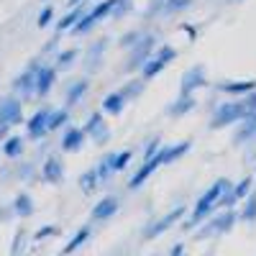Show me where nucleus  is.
<instances>
[{
	"label": "nucleus",
	"instance_id": "18",
	"mask_svg": "<svg viewBox=\"0 0 256 256\" xmlns=\"http://www.w3.org/2000/svg\"><path fill=\"white\" fill-rule=\"evenodd\" d=\"M195 105H198V100L192 98V95L180 92V95H177V100L166 108V113L172 116V118H177V116H184V113H190V110H195Z\"/></svg>",
	"mask_w": 256,
	"mask_h": 256
},
{
	"label": "nucleus",
	"instance_id": "23",
	"mask_svg": "<svg viewBox=\"0 0 256 256\" xmlns=\"http://www.w3.org/2000/svg\"><path fill=\"white\" fill-rule=\"evenodd\" d=\"M190 141H180L177 146H166V148H159V154H162V162L164 164H169V162H174V159H180L182 154H187L190 152Z\"/></svg>",
	"mask_w": 256,
	"mask_h": 256
},
{
	"label": "nucleus",
	"instance_id": "16",
	"mask_svg": "<svg viewBox=\"0 0 256 256\" xmlns=\"http://www.w3.org/2000/svg\"><path fill=\"white\" fill-rule=\"evenodd\" d=\"M54 80H56V70L54 67H38V72H36V95L46 98Z\"/></svg>",
	"mask_w": 256,
	"mask_h": 256
},
{
	"label": "nucleus",
	"instance_id": "12",
	"mask_svg": "<svg viewBox=\"0 0 256 256\" xmlns=\"http://www.w3.org/2000/svg\"><path fill=\"white\" fill-rule=\"evenodd\" d=\"M49 108H44V110H38V113H34L31 118H28V123H26V128H28V136L31 138H44L46 134H49Z\"/></svg>",
	"mask_w": 256,
	"mask_h": 256
},
{
	"label": "nucleus",
	"instance_id": "1",
	"mask_svg": "<svg viewBox=\"0 0 256 256\" xmlns=\"http://www.w3.org/2000/svg\"><path fill=\"white\" fill-rule=\"evenodd\" d=\"M230 190V180L228 177H220L210 184V190L205 192V195H200V200L195 202V210H192V218L184 223V228H195L198 223H202L208 216H212V212L218 210V202L220 198L226 195V192Z\"/></svg>",
	"mask_w": 256,
	"mask_h": 256
},
{
	"label": "nucleus",
	"instance_id": "6",
	"mask_svg": "<svg viewBox=\"0 0 256 256\" xmlns=\"http://www.w3.org/2000/svg\"><path fill=\"white\" fill-rule=\"evenodd\" d=\"M82 128H84V136H90L98 146H105V144L110 141V128L105 126L102 113H92V116L88 118V123H84Z\"/></svg>",
	"mask_w": 256,
	"mask_h": 256
},
{
	"label": "nucleus",
	"instance_id": "28",
	"mask_svg": "<svg viewBox=\"0 0 256 256\" xmlns=\"http://www.w3.org/2000/svg\"><path fill=\"white\" fill-rule=\"evenodd\" d=\"M238 216H241V220H246V223H254V220H256V192H248V195H246L244 210L238 212Z\"/></svg>",
	"mask_w": 256,
	"mask_h": 256
},
{
	"label": "nucleus",
	"instance_id": "20",
	"mask_svg": "<svg viewBox=\"0 0 256 256\" xmlns=\"http://www.w3.org/2000/svg\"><path fill=\"white\" fill-rule=\"evenodd\" d=\"M62 177H64V166H62V162H59L56 156H49V159L44 162V180L52 182V184H59Z\"/></svg>",
	"mask_w": 256,
	"mask_h": 256
},
{
	"label": "nucleus",
	"instance_id": "4",
	"mask_svg": "<svg viewBox=\"0 0 256 256\" xmlns=\"http://www.w3.org/2000/svg\"><path fill=\"white\" fill-rule=\"evenodd\" d=\"M238 218V212L233 210V208H226L223 212H218L216 218H212L208 226H202L198 230V238H210V236H223V233H228L233 228V223H236Z\"/></svg>",
	"mask_w": 256,
	"mask_h": 256
},
{
	"label": "nucleus",
	"instance_id": "2",
	"mask_svg": "<svg viewBox=\"0 0 256 256\" xmlns=\"http://www.w3.org/2000/svg\"><path fill=\"white\" fill-rule=\"evenodd\" d=\"M248 116L244 100H236V102H223L218 105V110L212 113V120H210V128H226L230 123H238Z\"/></svg>",
	"mask_w": 256,
	"mask_h": 256
},
{
	"label": "nucleus",
	"instance_id": "29",
	"mask_svg": "<svg viewBox=\"0 0 256 256\" xmlns=\"http://www.w3.org/2000/svg\"><path fill=\"white\" fill-rule=\"evenodd\" d=\"M131 156H134V152H118V154H108V159H110V169H113V174L116 172H123L126 169V164L131 162Z\"/></svg>",
	"mask_w": 256,
	"mask_h": 256
},
{
	"label": "nucleus",
	"instance_id": "40",
	"mask_svg": "<svg viewBox=\"0 0 256 256\" xmlns=\"http://www.w3.org/2000/svg\"><path fill=\"white\" fill-rule=\"evenodd\" d=\"M74 59H77V49H67V52H62V54H59L56 64H59V67H67V64H72Z\"/></svg>",
	"mask_w": 256,
	"mask_h": 256
},
{
	"label": "nucleus",
	"instance_id": "27",
	"mask_svg": "<svg viewBox=\"0 0 256 256\" xmlns=\"http://www.w3.org/2000/svg\"><path fill=\"white\" fill-rule=\"evenodd\" d=\"M13 210H16V216H20V218L34 216V202H31V198H28V195H18V198L13 200Z\"/></svg>",
	"mask_w": 256,
	"mask_h": 256
},
{
	"label": "nucleus",
	"instance_id": "37",
	"mask_svg": "<svg viewBox=\"0 0 256 256\" xmlns=\"http://www.w3.org/2000/svg\"><path fill=\"white\" fill-rule=\"evenodd\" d=\"M156 59H162L164 64H169L172 59H177V49L174 46H162V49H156V54H154Z\"/></svg>",
	"mask_w": 256,
	"mask_h": 256
},
{
	"label": "nucleus",
	"instance_id": "30",
	"mask_svg": "<svg viewBox=\"0 0 256 256\" xmlns=\"http://www.w3.org/2000/svg\"><path fill=\"white\" fill-rule=\"evenodd\" d=\"M20 152H24V138H20V136L6 138V144H3V154H6V156L16 159V156H20Z\"/></svg>",
	"mask_w": 256,
	"mask_h": 256
},
{
	"label": "nucleus",
	"instance_id": "42",
	"mask_svg": "<svg viewBox=\"0 0 256 256\" xmlns=\"http://www.w3.org/2000/svg\"><path fill=\"white\" fill-rule=\"evenodd\" d=\"M59 233V228L56 226H44L38 233H36V241H44V238H52V236H56Z\"/></svg>",
	"mask_w": 256,
	"mask_h": 256
},
{
	"label": "nucleus",
	"instance_id": "32",
	"mask_svg": "<svg viewBox=\"0 0 256 256\" xmlns=\"http://www.w3.org/2000/svg\"><path fill=\"white\" fill-rule=\"evenodd\" d=\"M67 120H70L67 110H52L49 113V131H59L62 126H67Z\"/></svg>",
	"mask_w": 256,
	"mask_h": 256
},
{
	"label": "nucleus",
	"instance_id": "34",
	"mask_svg": "<svg viewBox=\"0 0 256 256\" xmlns=\"http://www.w3.org/2000/svg\"><path fill=\"white\" fill-rule=\"evenodd\" d=\"M95 172H98V177H100V184H102V182H108V180H110V174H113V169H110V159H108V156H102V159H100V164L95 166Z\"/></svg>",
	"mask_w": 256,
	"mask_h": 256
},
{
	"label": "nucleus",
	"instance_id": "43",
	"mask_svg": "<svg viewBox=\"0 0 256 256\" xmlns=\"http://www.w3.org/2000/svg\"><path fill=\"white\" fill-rule=\"evenodd\" d=\"M244 105H246V110H256V92H246L244 95Z\"/></svg>",
	"mask_w": 256,
	"mask_h": 256
},
{
	"label": "nucleus",
	"instance_id": "5",
	"mask_svg": "<svg viewBox=\"0 0 256 256\" xmlns=\"http://www.w3.org/2000/svg\"><path fill=\"white\" fill-rule=\"evenodd\" d=\"M113 6H116V0H102V3H98L95 8H90L88 13H84L77 24H74V34H88V31H92L100 20L105 18V16H110V10H113Z\"/></svg>",
	"mask_w": 256,
	"mask_h": 256
},
{
	"label": "nucleus",
	"instance_id": "41",
	"mask_svg": "<svg viewBox=\"0 0 256 256\" xmlns=\"http://www.w3.org/2000/svg\"><path fill=\"white\" fill-rule=\"evenodd\" d=\"M141 36H144L141 31H131V34H126V36L120 38V46H123V49H131V46L136 44V41H138Z\"/></svg>",
	"mask_w": 256,
	"mask_h": 256
},
{
	"label": "nucleus",
	"instance_id": "46",
	"mask_svg": "<svg viewBox=\"0 0 256 256\" xmlns=\"http://www.w3.org/2000/svg\"><path fill=\"white\" fill-rule=\"evenodd\" d=\"M67 3H70V6H77V3H82V0H67Z\"/></svg>",
	"mask_w": 256,
	"mask_h": 256
},
{
	"label": "nucleus",
	"instance_id": "26",
	"mask_svg": "<svg viewBox=\"0 0 256 256\" xmlns=\"http://www.w3.org/2000/svg\"><path fill=\"white\" fill-rule=\"evenodd\" d=\"M92 236V228L90 226H84V228H80L77 233H74V236H72V241L67 244V246H64V254H72V251H77L80 246H84V244H88V238Z\"/></svg>",
	"mask_w": 256,
	"mask_h": 256
},
{
	"label": "nucleus",
	"instance_id": "19",
	"mask_svg": "<svg viewBox=\"0 0 256 256\" xmlns=\"http://www.w3.org/2000/svg\"><path fill=\"white\" fill-rule=\"evenodd\" d=\"M90 8L88 6H82V3H77V6H72V10L64 16V18H59V24H56V31H70V28H74V24L77 20L88 13Z\"/></svg>",
	"mask_w": 256,
	"mask_h": 256
},
{
	"label": "nucleus",
	"instance_id": "24",
	"mask_svg": "<svg viewBox=\"0 0 256 256\" xmlns=\"http://www.w3.org/2000/svg\"><path fill=\"white\" fill-rule=\"evenodd\" d=\"M88 88H90V82L88 80H77V82H72L70 84V90H67V105H77L82 98H84V92H88Z\"/></svg>",
	"mask_w": 256,
	"mask_h": 256
},
{
	"label": "nucleus",
	"instance_id": "21",
	"mask_svg": "<svg viewBox=\"0 0 256 256\" xmlns=\"http://www.w3.org/2000/svg\"><path fill=\"white\" fill-rule=\"evenodd\" d=\"M123 108H126V95L118 90V92H110L108 98L102 100V110L105 113H110V116H118V113H123Z\"/></svg>",
	"mask_w": 256,
	"mask_h": 256
},
{
	"label": "nucleus",
	"instance_id": "38",
	"mask_svg": "<svg viewBox=\"0 0 256 256\" xmlns=\"http://www.w3.org/2000/svg\"><path fill=\"white\" fill-rule=\"evenodd\" d=\"M159 148H162V138L156 136V138H152V141L146 144V152H144V162H148L152 156H156V152H159Z\"/></svg>",
	"mask_w": 256,
	"mask_h": 256
},
{
	"label": "nucleus",
	"instance_id": "8",
	"mask_svg": "<svg viewBox=\"0 0 256 256\" xmlns=\"http://www.w3.org/2000/svg\"><path fill=\"white\" fill-rule=\"evenodd\" d=\"M38 67H41L38 62H31V64H28V70H26L24 74H20V77H16V80H13V90H16V92H20L26 100H28V98H34V92H36V72H38Z\"/></svg>",
	"mask_w": 256,
	"mask_h": 256
},
{
	"label": "nucleus",
	"instance_id": "13",
	"mask_svg": "<svg viewBox=\"0 0 256 256\" xmlns=\"http://www.w3.org/2000/svg\"><path fill=\"white\" fill-rule=\"evenodd\" d=\"M118 208H120V202H118V198H100L98 202H95V208H92V220H108V218H113L116 212H118Z\"/></svg>",
	"mask_w": 256,
	"mask_h": 256
},
{
	"label": "nucleus",
	"instance_id": "14",
	"mask_svg": "<svg viewBox=\"0 0 256 256\" xmlns=\"http://www.w3.org/2000/svg\"><path fill=\"white\" fill-rule=\"evenodd\" d=\"M241 126H238V131H236V136H233V144H246V141H251V138H256V110H248V116L244 118V120H238Z\"/></svg>",
	"mask_w": 256,
	"mask_h": 256
},
{
	"label": "nucleus",
	"instance_id": "39",
	"mask_svg": "<svg viewBox=\"0 0 256 256\" xmlns=\"http://www.w3.org/2000/svg\"><path fill=\"white\" fill-rule=\"evenodd\" d=\"M52 18H54V8H52V6H46L44 10L38 13V28H46V26L52 24Z\"/></svg>",
	"mask_w": 256,
	"mask_h": 256
},
{
	"label": "nucleus",
	"instance_id": "35",
	"mask_svg": "<svg viewBox=\"0 0 256 256\" xmlns=\"http://www.w3.org/2000/svg\"><path fill=\"white\" fill-rule=\"evenodd\" d=\"M190 6H192V0H166L164 13H180V10H184Z\"/></svg>",
	"mask_w": 256,
	"mask_h": 256
},
{
	"label": "nucleus",
	"instance_id": "7",
	"mask_svg": "<svg viewBox=\"0 0 256 256\" xmlns=\"http://www.w3.org/2000/svg\"><path fill=\"white\" fill-rule=\"evenodd\" d=\"M182 216H184V205H177L172 212H166V216H162L159 220H154L152 226H148V228L144 230V238H154V236H162V233L172 228V226H174V223H177Z\"/></svg>",
	"mask_w": 256,
	"mask_h": 256
},
{
	"label": "nucleus",
	"instance_id": "9",
	"mask_svg": "<svg viewBox=\"0 0 256 256\" xmlns=\"http://www.w3.org/2000/svg\"><path fill=\"white\" fill-rule=\"evenodd\" d=\"M20 120H24V116H20V100L16 95L0 98V126H16Z\"/></svg>",
	"mask_w": 256,
	"mask_h": 256
},
{
	"label": "nucleus",
	"instance_id": "45",
	"mask_svg": "<svg viewBox=\"0 0 256 256\" xmlns=\"http://www.w3.org/2000/svg\"><path fill=\"white\" fill-rule=\"evenodd\" d=\"M184 31L190 34V38H195V36H198V34H195V28H192V26H184Z\"/></svg>",
	"mask_w": 256,
	"mask_h": 256
},
{
	"label": "nucleus",
	"instance_id": "11",
	"mask_svg": "<svg viewBox=\"0 0 256 256\" xmlns=\"http://www.w3.org/2000/svg\"><path fill=\"white\" fill-rule=\"evenodd\" d=\"M164 162H162V154L156 152V156H152V159H148V162H144L141 166H138V172L131 177V180H128V187H131V190H136V187H141L148 177H152L154 172H156V169L162 166Z\"/></svg>",
	"mask_w": 256,
	"mask_h": 256
},
{
	"label": "nucleus",
	"instance_id": "31",
	"mask_svg": "<svg viewBox=\"0 0 256 256\" xmlns=\"http://www.w3.org/2000/svg\"><path fill=\"white\" fill-rule=\"evenodd\" d=\"M80 187H82L84 192H95V190L100 187V177H98V172H95V166L88 169V172L80 177Z\"/></svg>",
	"mask_w": 256,
	"mask_h": 256
},
{
	"label": "nucleus",
	"instance_id": "22",
	"mask_svg": "<svg viewBox=\"0 0 256 256\" xmlns=\"http://www.w3.org/2000/svg\"><path fill=\"white\" fill-rule=\"evenodd\" d=\"M256 90V80H244V82H223L220 84V92H228V95H246Z\"/></svg>",
	"mask_w": 256,
	"mask_h": 256
},
{
	"label": "nucleus",
	"instance_id": "25",
	"mask_svg": "<svg viewBox=\"0 0 256 256\" xmlns=\"http://www.w3.org/2000/svg\"><path fill=\"white\" fill-rule=\"evenodd\" d=\"M164 67H166V64L152 54V56H148V59L144 62V67H141V77H144V80H154V77H156Z\"/></svg>",
	"mask_w": 256,
	"mask_h": 256
},
{
	"label": "nucleus",
	"instance_id": "44",
	"mask_svg": "<svg viewBox=\"0 0 256 256\" xmlns=\"http://www.w3.org/2000/svg\"><path fill=\"white\" fill-rule=\"evenodd\" d=\"M182 251H184V246H182V244H177V246H172V256H180Z\"/></svg>",
	"mask_w": 256,
	"mask_h": 256
},
{
	"label": "nucleus",
	"instance_id": "17",
	"mask_svg": "<svg viewBox=\"0 0 256 256\" xmlns=\"http://www.w3.org/2000/svg\"><path fill=\"white\" fill-rule=\"evenodd\" d=\"M84 144V128H77V126H70L62 136V148L64 152H80Z\"/></svg>",
	"mask_w": 256,
	"mask_h": 256
},
{
	"label": "nucleus",
	"instance_id": "33",
	"mask_svg": "<svg viewBox=\"0 0 256 256\" xmlns=\"http://www.w3.org/2000/svg\"><path fill=\"white\" fill-rule=\"evenodd\" d=\"M144 82H146L144 77H141V80H131V82H128L126 88L120 90V92L126 95V100H131V98H138V95H141V90H144Z\"/></svg>",
	"mask_w": 256,
	"mask_h": 256
},
{
	"label": "nucleus",
	"instance_id": "36",
	"mask_svg": "<svg viewBox=\"0 0 256 256\" xmlns=\"http://www.w3.org/2000/svg\"><path fill=\"white\" fill-rule=\"evenodd\" d=\"M164 6H166V0H148V6H146V18H154L159 13H164Z\"/></svg>",
	"mask_w": 256,
	"mask_h": 256
},
{
	"label": "nucleus",
	"instance_id": "3",
	"mask_svg": "<svg viewBox=\"0 0 256 256\" xmlns=\"http://www.w3.org/2000/svg\"><path fill=\"white\" fill-rule=\"evenodd\" d=\"M154 36L152 34H144L136 44L128 49V59H126V72H136L144 67V62L154 54Z\"/></svg>",
	"mask_w": 256,
	"mask_h": 256
},
{
	"label": "nucleus",
	"instance_id": "10",
	"mask_svg": "<svg viewBox=\"0 0 256 256\" xmlns=\"http://www.w3.org/2000/svg\"><path fill=\"white\" fill-rule=\"evenodd\" d=\"M208 84V77H205V70L202 67H192L182 74V84H180V92L184 95H192L198 88H205Z\"/></svg>",
	"mask_w": 256,
	"mask_h": 256
},
{
	"label": "nucleus",
	"instance_id": "15",
	"mask_svg": "<svg viewBox=\"0 0 256 256\" xmlns=\"http://www.w3.org/2000/svg\"><path fill=\"white\" fill-rule=\"evenodd\" d=\"M105 46H108V38H98L95 44L90 46L88 56H84V70H88V74H92V72H98V70H100V64H102V52H105Z\"/></svg>",
	"mask_w": 256,
	"mask_h": 256
}]
</instances>
